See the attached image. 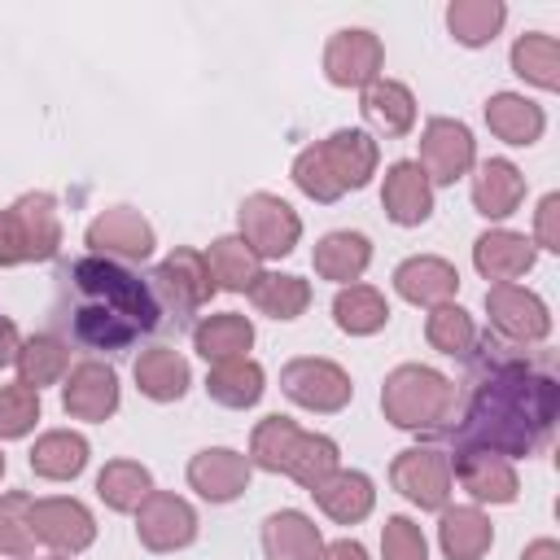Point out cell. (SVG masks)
<instances>
[{
    "label": "cell",
    "instance_id": "1",
    "mask_svg": "<svg viewBox=\"0 0 560 560\" xmlns=\"http://www.w3.org/2000/svg\"><path fill=\"white\" fill-rule=\"evenodd\" d=\"M468 389L455 398L451 429L442 433L455 455L490 451V455H534L556 424L560 385L551 372V354H529L525 346H508L499 337H481L472 346Z\"/></svg>",
    "mask_w": 560,
    "mask_h": 560
},
{
    "label": "cell",
    "instance_id": "2",
    "mask_svg": "<svg viewBox=\"0 0 560 560\" xmlns=\"http://www.w3.org/2000/svg\"><path fill=\"white\" fill-rule=\"evenodd\" d=\"M57 319L70 324V337L88 350H127L140 337L179 324L171 319L153 276H136L114 258L88 254L61 267L57 276Z\"/></svg>",
    "mask_w": 560,
    "mask_h": 560
},
{
    "label": "cell",
    "instance_id": "3",
    "mask_svg": "<svg viewBox=\"0 0 560 560\" xmlns=\"http://www.w3.org/2000/svg\"><path fill=\"white\" fill-rule=\"evenodd\" d=\"M376 171V144L363 131H332L293 162V179L315 201H337L346 188H363Z\"/></svg>",
    "mask_w": 560,
    "mask_h": 560
},
{
    "label": "cell",
    "instance_id": "4",
    "mask_svg": "<svg viewBox=\"0 0 560 560\" xmlns=\"http://www.w3.org/2000/svg\"><path fill=\"white\" fill-rule=\"evenodd\" d=\"M249 455H254L258 468L289 472L306 490H315L328 472H337V442L332 438H319V433H302L289 416H267L254 429Z\"/></svg>",
    "mask_w": 560,
    "mask_h": 560
},
{
    "label": "cell",
    "instance_id": "5",
    "mask_svg": "<svg viewBox=\"0 0 560 560\" xmlns=\"http://www.w3.org/2000/svg\"><path fill=\"white\" fill-rule=\"evenodd\" d=\"M455 398H459V389L442 372L420 368V363L394 368L385 376V389H381L385 420H394L398 429H424V433H438V438L451 429Z\"/></svg>",
    "mask_w": 560,
    "mask_h": 560
},
{
    "label": "cell",
    "instance_id": "6",
    "mask_svg": "<svg viewBox=\"0 0 560 560\" xmlns=\"http://www.w3.org/2000/svg\"><path fill=\"white\" fill-rule=\"evenodd\" d=\"M302 223L293 214L289 201L271 197V192H254L241 201V241L258 254V258H280L298 245Z\"/></svg>",
    "mask_w": 560,
    "mask_h": 560
},
{
    "label": "cell",
    "instance_id": "7",
    "mask_svg": "<svg viewBox=\"0 0 560 560\" xmlns=\"http://www.w3.org/2000/svg\"><path fill=\"white\" fill-rule=\"evenodd\" d=\"M153 284H158V293H162V302H166V311H171V319H175L179 328H184L188 315H192L201 302H210V293H214L206 254H197V249H175V254L153 271Z\"/></svg>",
    "mask_w": 560,
    "mask_h": 560
},
{
    "label": "cell",
    "instance_id": "8",
    "mask_svg": "<svg viewBox=\"0 0 560 560\" xmlns=\"http://www.w3.org/2000/svg\"><path fill=\"white\" fill-rule=\"evenodd\" d=\"M280 385L293 402L311 411H341L350 402V376L328 359H293L280 372Z\"/></svg>",
    "mask_w": 560,
    "mask_h": 560
},
{
    "label": "cell",
    "instance_id": "9",
    "mask_svg": "<svg viewBox=\"0 0 560 560\" xmlns=\"http://www.w3.org/2000/svg\"><path fill=\"white\" fill-rule=\"evenodd\" d=\"M394 486L420 503V508H446V494H451V455L433 451V446H411L394 459L389 468Z\"/></svg>",
    "mask_w": 560,
    "mask_h": 560
},
{
    "label": "cell",
    "instance_id": "10",
    "mask_svg": "<svg viewBox=\"0 0 560 560\" xmlns=\"http://www.w3.org/2000/svg\"><path fill=\"white\" fill-rule=\"evenodd\" d=\"M136 534L149 551H175V547H188L192 534H197V516L192 508L179 499V494H166V490H153L140 508H136Z\"/></svg>",
    "mask_w": 560,
    "mask_h": 560
},
{
    "label": "cell",
    "instance_id": "11",
    "mask_svg": "<svg viewBox=\"0 0 560 560\" xmlns=\"http://www.w3.org/2000/svg\"><path fill=\"white\" fill-rule=\"evenodd\" d=\"M424 179H438V184H455L468 166H472V136L464 122L455 118H433L420 136V162Z\"/></svg>",
    "mask_w": 560,
    "mask_h": 560
},
{
    "label": "cell",
    "instance_id": "12",
    "mask_svg": "<svg viewBox=\"0 0 560 560\" xmlns=\"http://www.w3.org/2000/svg\"><path fill=\"white\" fill-rule=\"evenodd\" d=\"M486 311H490V324L516 341V346H529V341H542L547 328H551V315L547 306L529 293V289H516V284H494L486 293Z\"/></svg>",
    "mask_w": 560,
    "mask_h": 560
},
{
    "label": "cell",
    "instance_id": "13",
    "mask_svg": "<svg viewBox=\"0 0 560 560\" xmlns=\"http://www.w3.org/2000/svg\"><path fill=\"white\" fill-rule=\"evenodd\" d=\"M381 39L372 31H337L324 48V70L341 88H368L381 70Z\"/></svg>",
    "mask_w": 560,
    "mask_h": 560
},
{
    "label": "cell",
    "instance_id": "14",
    "mask_svg": "<svg viewBox=\"0 0 560 560\" xmlns=\"http://www.w3.org/2000/svg\"><path fill=\"white\" fill-rule=\"evenodd\" d=\"M88 245H92V254H101V258H127V262H136V258H149L153 254V228L136 214V210H127V206H114V210H105L92 228H88Z\"/></svg>",
    "mask_w": 560,
    "mask_h": 560
},
{
    "label": "cell",
    "instance_id": "15",
    "mask_svg": "<svg viewBox=\"0 0 560 560\" xmlns=\"http://www.w3.org/2000/svg\"><path fill=\"white\" fill-rule=\"evenodd\" d=\"M31 529L57 551H83L96 538V525L83 503L74 499H35L31 503Z\"/></svg>",
    "mask_w": 560,
    "mask_h": 560
},
{
    "label": "cell",
    "instance_id": "16",
    "mask_svg": "<svg viewBox=\"0 0 560 560\" xmlns=\"http://www.w3.org/2000/svg\"><path fill=\"white\" fill-rule=\"evenodd\" d=\"M188 481H192V490L201 499L228 503V499H236L249 486V459L236 455V451H223V446L219 451H201L188 464Z\"/></svg>",
    "mask_w": 560,
    "mask_h": 560
},
{
    "label": "cell",
    "instance_id": "17",
    "mask_svg": "<svg viewBox=\"0 0 560 560\" xmlns=\"http://www.w3.org/2000/svg\"><path fill=\"white\" fill-rule=\"evenodd\" d=\"M451 477H459L472 499H490V503H512L521 490L512 464L490 451H459L451 464Z\"/></svg>",
    "mask_w": 560,
    "mask_h": 560
},
{
    "label": "cell",
    "instance_id": "18",
    "mask_svg": "<svg viewBox=\"0 0 560 560\" xmlns=\"http://www.w3.org/2000/svg\"><path fill=\"white\" fill-rule=\"evenodd\" d=\"M394 284H398V293H402L407 302H416V306H442V302L455 298L459 271H455L446 258L420 254V258H407V262L394 271Z\"/></svg>",
    "mask_w": 560,
    "mask_h": 560
},
{
    "label": "cell",
    "instance_id": "19",
    "mask_svg": "<svg viewBox=\"0 0 560 560\" xmlns=\"http://www.w3.org/2000/svg\"><path fill=\"white\" fill-rule=\"evenodd\" d=\"M61 402L79 420H105L118 407V376L105 363H79L66 381Z\"/></svg>",
    "mask_w": 560,
    "mask_h": 560
},
{
    "label": "cell",
    "instance_id": "20",
    "mask_svg": "<svg viewBox=\"0 0 560 560\" xmlns=\"http://www.w3.org/2000/svg\"><path fill=\"white\" fill-rule=\"evenodd\" d=\"M381 201H385V214H389L394 223L411 228V223H424V219H429V210H433V188H429V179H424V171H420L416 162H394L389 175H385Z\"/></svg>",
    "mask_w": 560,
    "mask_h": 560
},
{
    "label": "cell",
    "instance_id": "21",
    "mask_svg": "<svg viewBox=\"0 0 560 560\" xmlns=\"http://www.w3.org/2000/svg\"><path fill=\"white\" fill-rule=\"evenodd\" d=\"M472 262H477V271L486 280L508 284V280H516V276H525L534 267V241H525L516 232H486L472 245Z\"/></svg>",
    "mask_w": 560,
    "mask_h": 560
},
{
    "label": "cell",
    "instance_id": "22",
    "mask_svg": "<svg viewBox=\"0 0 560 560\" xmlns=\"http://www.w3.org/2000/svg\"><path fill=\"white\" fill-rule=\"evenodd\" d=\"M525 197V175L503 162V158H490L481 162V171L472 175V201L486 219H508Z\"/></svg>",
    "mask_w": 560,
    "mask_h": 560
},
{
    "label": "cell",
    "instance_id": "23",
    "mask_svg": "<svg viewBox=\"0 0 560 560\" xmlns=\"http://www.w3.org/2000/svg\"><path fill=\"white\" fill-rule=\"evenodd\" d=\"M262 547H267V560H319L324 556L319 529L302 512H276V516H267Z\"/></svg>",
    "mask_w": 560,
    "mask_h": 560
},
{
    "label": "cell",
    "instance_id": "24",
    "mask_svg": "<svg viewBox=\"0 0 560 560\" xmlns=\"http://www.w3.org/2000/svg\"><path fill=\"white\" fill-rule=\"evenodd\" d=\"M363 118L381 131V136H407L416 122V101L402 83L394 79H372L363 88Z\"/></svg>",
    "mask_w": 560,
    "mask_h": 560
},
{
    "label": "cell",
    "instance_id": "25",
    "mask_svg": "<svg viewBox=\"0 0 560 560\" xmlns=\"http://www.w3.org/2000/svg\"><path fill=\"white\" fill-rule=\"evenodd\" d=\"M311 494L341 525H354V521H363L372 512V481L363 472H328Z\"/></svg>",
    "mask_w": 560,
    "mask_h": 560
},
{
    "label": "cell",
    "instance_id": "26",
    "mask_svg": "<svg viewBox=\"0 0 560 560\" xmlns=\"http://www.w3.org/2000/svg\"><path fill=\"white\" fill-rule=\"evenodd\" d=\"M486 122L508 144H534L542 136V109L516 92H499L486 101Z\"/></svg>",
    "mask_w": 560,
    "mask_h": 560
},
{
    "label": "cell",
    "instance_id": "27",
    "mask_svg": "<svg viewBox=\"0 0 560 560\" xmlns=\"http://www.w3.org/2000/svg\"><path fill=\"white\" fill-rule=\"evenodd\" d=\"M136 385H140L149 398H158V402L179 398V394L188 389V363H184V354L171 350V346L144 350V354L136 359Z\"/></svg>",
    "mask_w": 560,
    "mask_h": 560
},
{
    "label": "cell",
    "instance_id": "28",
    "mask_svg": "<svg viewBox=\"0 0 560 560\" xmlns=\"http://www.w3.org/2000/svg\"><path fill=\"white\" fill-rule=\"evenodd\" d=\"M13 214L22 223L26 249L31 258H52L61 245V219H57V201L48 192H26L22 201H13Z\"/></svg>",
    "mask_w": 560,
    "mask_h": 560
},
{
    "label": "cell",
    "instance_id": "29",
    "mask_svg": "<svg viewBox=\"0 0 560 560\" xmlns=\"http://www.w3.org/2000/svg\"><path fill=\"white\" fill-rule=\"evenodd\" d=\"M192 341H197V354L210 359V363H228V359H245L249 341H254V328L245 315H210L192 328Z\"/></svg>",
    "mask_w": 560,
    "mask_h": 560
},
{
    "label": "cell",
    "instance_id": "30",
    "mask_svg": "<svg viewBox=\"0 0 560 560\" xmlns=\"http://www.w3.org/2000/svg\"><path fill=\"white\" fill-rule=\"evenodd\" d=\"M83 464H88V442L79 433H66V429L44 433L31 451V472L48 477V481H66V477L83 472Z\"/></svg>",
    "mask_w": 560,
    "mask_h": 560
},
{
    "label": "cell",
    "instance_id": "31",
    "mask_svg": "<svg viewBox=\"0 0 560 560\" xmlns=\"http://www.w3.org/2000/svg\"><path fill=\"white\" fill-rule=\"evenodd\" d=\"M372 258V245L359 232H332L315 245V271L324 280H359Z\"/></svg>",
    "mask_w": 560,
    "mask_h": 560
},
{
    "label": "cell",
    "instance_id": "32",
    "mask_svg": "<svg viewBox=\"0 0 560 560\" xmlns=\"http://www.w3.org/2000/svg\"><path fill=\"white\" fill-rule=\"evenodd\" d=\"M206 389H210V398L223 402V407H254L258 394H262V368L249 363V359L214 363L210 376H206Z\"/></svg>",
    "mask_w": 560,
    "mask_h": 560
},
{
    "label": "cell",
    "instance_id": "33",
    "mask_svg": "<svg viewBox=\"0 0 560 560\" xmlns=\"http://www.w3.org/2000/svg\"><path fill=\"white\" fill-rule=\"evenodd\" d=\"M442 534V551L451 560H481L490 547V521L477 508H451L438 525Z\"/></svg>",
    "mask_w": 560,
    "mask_h": 560
},
{
    "label": "cell",
    "instance_id": "34",
    "mask_svg": "<svg viewBox=\"0 0 560 560\" xmlns=\"http://www.w3.org/2000/svg\"><path fill=\"white\" fill-rule=\"evenodd\" d=\"M206 267H210V280H214V289L223 284V289H249L262 271H258V254L241 241V236H223V241H214L210 245V254H206Z\"/></svg>",
    "mask_w": 560,
    "mask_h": 560
},
{
    "label": "cell",
    "instance_id": "35",
    "mask_svg": "<svg viewBox=\"0 0 560 560\" xmlns=\"http://www.w3.org/2000/svg\"><path fill=\"white\" fill-rule=\"evenodd\" d=\"M96 490H101V499H105L114 512H136V508L153 494V477H149V468H140V464H131V459H114V464L101 468Z\"/></svg>",
    "mask_w": 560,
    "mask_h": 560
},
{
    "label": "cell",
    "instance_id": "36",
    "mask_svg": "<svg viewBox=\"0 0 560 560\" xmlns=\"http://www.w3.org/2000/svg\"><path fill=\"white\" fill-rule=\"evenodd\" d=\"M503 18H508V9H503L499 0H455V4L446 9L451 35H455L459 44H468V48L490 44L494 31L503 26Z\"/></svg>",
    "mask_w": 560,
    "mask_h": 560
},
{
    "label": "cell",
    "instance_id": "37",
    "mask_svg": "<svg viewBox=\"0 0 560 560\" xmlns=\"http://www.w3.org/2000/svg\"><path fill=\"white\" fill-rule=\"evenodd\" d=\"M66 368H70V350H66V341H57L48 332L22 341V350H18V372H22V385H31V389L61 381Z\"/></svg>",
    "mask_w": 560,
    "mask_h": 560
},
{
    "label": "cell",
    "instance_id": "38",
    "mask_svg": "<svg viewBox=\"0 0 560 560\" xmlns=\"http://www.w3.org/2000/svg\"><path fill=\"white\" fill-rule=\"evenodd\" d=\"M512 70L538 88H560V44L551 35H521L512 44Z\"/></svg>",
    "mask_w": 560,
    "mask_h": 560
},
{
    "label": "cell",
    "instance_id": "39",
    "mask_svg": "<svg viewBox=\"0 0 560 560\" xmlns=\"http://www.w3.org/2000/svg\"><path fill=\"white\" fill-rule=\"evenodd\" d=\"M249 298H254V306H258L262 315H271V319H293V315L306 311L311 284L298 280V276H258V280L249 284Z\"/></svg>",
    "mask_w": 560,
    "mask_h": 560
},
{
    "label": "cell",
    "instance_id": "40",
    "mask_svg": "<svg viewBox=\"0 0 560 560\" xmlns=\"http://www.w3.org/2000/svg\"><path fill=\"white\" fill-rule=\"evenodd\" d=\"M332 315H337V324H341L346 332L363 337V332L385 328L389 306H385V298H381L376 289H368V284H350V289H341V293H337Z\"/></svg>",
    "mask_w": 560,
    "mask_h": 560
},
{
    "label": "cell",
    "instance_id": "41",
    "mask_svg": "<svg viewBox=\"0 0 560 560\" xmlns=\"http://www.w3.org/2000/svg\"><path fill=\"white\" fill-rule=\"evenodd\" d=\"M424 337H429L433 350H442V354H451V359H468L472 346H477V328H472L468 311H464V306H451V302L433 306V315H429V324H424Z\"/></svg>",
    "mask_w": 560,
    "mask_h": 560
},
{
    "label": "cell",
    "instance_id": "42",
    "mask_svg": "<svg viewBox=\"0 0 560 560\" xmlns=\"http://www.w3.org/2000/svg\"><path fill=\"white\" fill-rule=\"evenodd\" d=\"M35 529H31V499L26 494H4L0 499V556H31Z\"/></svg>",
    "mask_w": 560,
    "mask_h": 560
},
{
    "label": "cell",
    "instance_id": "43",
    "mask_svg": "<svg viewBox=\"0 0 560 560\" xmlns=\"http://www.w3.org/2000/svg\"><path fill=\"white\" fill-rule=\"evenodd\" d=\"M39 420V389L31 385H4L0 389V438H22Z\"/></svg>",
    "mask_w": 560,
    "mask_h": 560
},
{
    "label": "cell",
    "instance_id": "44",
    "mask_svg": "<svg viewBox=\"0 0 560 560\" xmlns=\"http://www.w3.org/2000/svg\"><path fill=\"white\" fill-rule=\"evenodd\" d=\"M381 551H385V560H429L424 534H420V525H411L407 516H389V521H385Z\"/></svg>",
    "mask_w": 560,
    "mask_h": 560
},
{
    "label": "cell",
    "instance_id": "45",
    "mask_svg": "<svg viewBox=\"0 0 560 560\" xmlns=\"http://www.w3.org/2000/svg\"><path fill=\"white\" fill-rule=\"evenodd\" d=\"M0 262L13 267V262H31V249H26V236H22V223L9 210H0Z\"/></svg>",
    "mask_w": 560,
    "mask_h": 560
},
{
    "label": "cell",
    "instance_id": "46",
    "mask_svg": "<svg viewBox=\"0 0 560 560\" xmlns=\"http://www.w3.org/2000/svg\"><path fill=\"white\" fill-rule=\"evenodd\" d=\"M538 245L542 249H560V197L547 192L538 206Z\"/></svg>",
    "mask_w": 560,
    "mask_h": 560
},
{
    "label": "cell",
    "instance_id": "47",
    "mask_svg": "<svg viewBox=\"0 0 560 560\" xmlns=\"http://www.w3.org/2000/svg\"><path fill=\"white\" fill-rule=\"evenodd\" d=\"M18 350H22L18 328H13V319L0 315V368H4V363H18Z\"/></svg>",
    "mask_w": 560,
    "mask_h": 560
},
{
    "label": "cell",
    "instance_id": "48",
    "mask_svg": "<svg viewBox=\"0 0 560 560\" xmlns=\"http://www.w3.org/2000/svg\"><path fill=\"white\" fill-rule=\"evenodd\" d=\"M319 560H368V556H363V547H359V542H332Z\"/></svg>",
    "mask_w": 560,
    "mask_h": 560
},
{
    "label": "cell",
    "instance_id": "49",
    "mask_svg": "<svg viewBox=\"0 0 560 560\" xmlns=\"http://www.w3.org/2000/svg\"><path fill=\"white\" fill-rule=\"evenodd\" d=\"M521 560H560V547L551 542V538H538V542H529L525 547V556Z\"/></svg>",
    "mask_w": 560,
    "mask_h": 560
},
{
    "label": "cell",
    "instance_id": "50",
    "mask_svg": "<svg viewBox=\"0 0 560 560\" xmlns=\"http://www.w3.org/2000/svg\"><path fill=\"white\" fill-rule=\"evenodd\" d=\"M26 560H57V556H26Z\"/></svg>",
    "mask_w": 560,
    "mask_h": 560
},
{
    "label": "cell",
    "instance_id": "51",
    "mask_svg": "<svg viewBox=\"0 0 560 560\" xmlns=\"http://www.w3.org/2000/svg\"><path fill=\"white\" fill-rule=\"evenodd\" d=\"M0 472H4V455H0Z\"/></svg>",
    "mask_w": 560,
    "mask_h": 560
}]
</instances>
